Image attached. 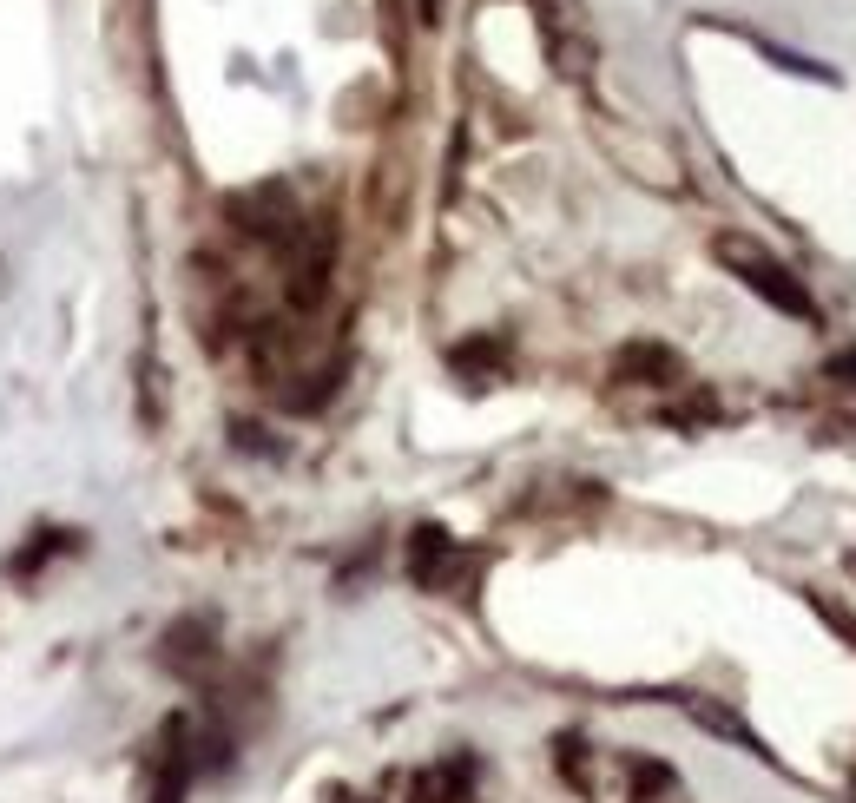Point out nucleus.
I'll return each instance as SVG.
<instances>
[{"label": "nucleus", "mask_w": 856, "mask_h": 803, "mask_svg": "<svg viewBox=\"0 0 856 803\" xmlns=\"http://www.w3.org/2000/svg\"><path fill=\"white\" fill-rule=\"evenodd\" d=\"M613 382L672 389V382H679V349H666V343H626V349L613 356Z\"/></svg>", "instance_id": "5"}, {"label": "nucleus", "mask_w": 856, "mask_h": 803, "mask_svg": "<svg viewBox=\"0 0 856 803\" xmlns=\"http://www.w3.org/2000/svg\"><path fill=\"white\" fill-rule=\"evenodd\" d=\"M830 376H837V382H856V343H850V349H837V356H830Z\"/></svg>", "instance_id": "10"}, {"label": "nucleus", "mask_w": 856, "mask_h": 803, "mask_svg": "<svg viewBox=\"0 0 856 803\" xmlns=\"http://www.w3.org/2000/svg\"><path fill=\"white\" fill-rule=\"evenodd\" d=\"M191 725L185 711H165L159 731L139 744V790L145 803H185L191 797V777H198V757H191Z\"/></svg>", "instance_id": "2"}, {"label": "nucleus", "mask_w": 856, "mask_h": 803, "mask_svg": "<svg viewBox=\"0 0 856 803\" xmlns=\"http://www.w3.org/2000/svg\"><path fill=\"white\" fill-rule=\"evenodd\" d=\"M218 626H211L205 613H191V619H172L159 639V665L172 678H185V685H205L211 672H218Z\"/></svg>", "instance_id": "3"}, {"label": "nucleus", "mask_w": 856, "mask_h": 803, "mask_svg": "<svg viewBox=\"0 0 856 803\" xmlns=\"http://www.w3.org/2000/svg\"><path fill=\"white\" fill-rule=\"evenodd\" d=\"M80 547H86V534H73V527H47V534L33 540V547L14 553V573H20V580H33V573L47 567V560H60V553H80Z\"/></svg>", "instance_id": "7"}, {"label": "nucleus", "mask_w": 856, "mask_h": 803, "mask_svg": "<svg viewBox=\"0 0 856 803\" xmlns=\"http://www.w3.org/2000/svg\"><path fill=\"white\" fill-rule=\"evenodd\" d=\"M619 777H626V803H659L679 777H672V764H659V757H639L626 751L619 757Z\"/></svg>", "instance_id": "6"}, {"label": "nucleus", "mask_w": 856, "mask_h": 803, "mask_svg": "<svg viewBox=\"0 0 856 803\" xmlns=\"http://www.w3.org/2000/svg\"><path fill=\"white\" fill-rule=\"evenodd\" d=\"M461 573H468V553H461L442 527H415L409 534V580L428 586V593H448Z\"/></svg>", "instance_id": "4"}, {"label": "nucleus", "mask_w": 856, "mask_h": 803, "mask_svg": "<svg viewBox=\"0 0 856 803\" xmlns=\"http://www.w3.org/2000/svg\"><path fill=\"white\" fill-rule=\"evenodd\" d=\"M415 14H422V27H442V0H415Z\"/></svg>", "instance_id": "11"}, {"label": "nucleus", "mask_w": 856, "mask_h": 803, "mask_svg": "<svg viewBox=\"0 0 856 803\" xmlns=\"http://www.w3.org/2000/svg\"><path fill=\"white\" fill-rule=\"evenodd\" d=\"M448 363H455V376L481 382V376H494V369L508 363V343H501V336H475V343H455V349H448Z\"/></svg>", "instance_id": "8"}, {"label": "nucleus", "mask_w": 856, "mask_h": 803, "mask_svg": "<svg viewBox=\"0 0 856 803\" xmlns=\"http://www.w3.org/2000/svg\"><path fill=\"white\" fill-rule=\"evenodd\" d=\"M554 764H560V777H567L573 790H587V738L560 731V738H554Z\"/></svg>", "instance_id": "9"}, {"label": "nucleus", "mask_w": 856, "mask_h": 803, "mask_svg": "<svg viewBox=\"0 0 856 803\" xmlns=\"http://www.w3.org/2000/svg\"><path fill=\"white\" fill-rule=\"evenodd\" d=\"M712 257L718 264L731 270V277H738V284L745 290H758L764 303H771V310H784V316H817V303H810V290L797 284V270L791 264H777L771 251H764V244H751V237H738V231H718L712 237Z\"/></svg>", "instance_id": "1"}]
</instances>
